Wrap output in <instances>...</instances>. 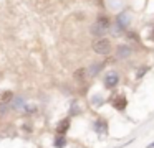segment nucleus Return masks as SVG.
<instances>
[{"instance_id": "nucleus-1", "label": "nucleus", "mask_w": 154, "mask_h": 148, "mask_svg": "<svg viewBox=\"0 0 154 148\" xmlns=\"http://www.w3.org/2000/svg\"><path fill=\"white\" fill-rule=\"evenodd\" d=\"M93 51L98 53V54H109L111 51V41L106 38H100V39H94L93 41Z\"/></svg>"}, {"instance_id": "nucleus-2", "label": "nucleus", "mask_w": 154, "mask_h": 148, "mask_svg": "<svg viewBox=\"0 0 154 148\" xmlns=\"http://www.w3.org/2000/svg\"><path fill=\"white\" fill-rule=\"evenodd\" d=\"M118 82H119L118 72H108V74L104 76V87L106 89H114L118 86Z\"/></svg>"}, {"instance_id": "nucleus-3", "label": "nucleus", "mask_w": 154, "mask_h": 148, "mask_svg": "<svg viewBox=\"0 0 154 148\" xmlns=\"http://www.w3.org/2000/svg\"><path fill=\"white\" fill-rule=\"evenodd\" d=\"M111 102H113V107L116 109V110H124L126 105H128V99L124 97V95H118V97H114Z\"/></svg>"}, {"instance_id": "nucleus-4", "label": "nucleus", "mask_w": 154, "mask_h": 148, "mask_svg": "<svg viewBox=\"0 0 154 148\" xmlns=\"http://www.w3.org/2000/svg\"><path fill=\"white\" fill-rule=\"evenodd\" d=\"M129 22H131V16H129V13H128V12L119 13V15H118V18H116V25H119L123 30H124V28H128Z\"/></svg>"}, {"instance_id": "nucleus-5", "label": "nucleus", "mask_w": 154, "mask_h": 148, "mask_svg": "<svg viewBox=\"0 0 154 148\" xmlns=\"http://www.w3.org/2000/svg\"><path fill=\"white\" fill-rule=\"evenodd\" d=\"M116 53H118V58H119V59H126V58H129V56H131L133 49H131L128 45H121V46H118Z\"/></svg>"}, {"instance_id": "nucleus-6", "label": "nucleus", "mask_w": 154, "mask_h": 148, "mask_svg": "<svg viewBox=\"0 0 154 148\" xmlns=\"http://www.w3.org/2000/svg\"><path fill=\"white\" fill-rule=\"evenodd\" d=\"M68 128H70V118H63V120H60L57 125V133L63 135V133H66Z\"/></svg>"}, {"instance_id": "nucleus-7", "label": "nucleus", "mask_w": 154, "mask_h": 148, "mask_svg": "<svg viewBox=\"0 0 154 148\" xmlns=\"http://www.w3.org/2000/svg\"><path fill=\"white\" fill-rule=\"evenodd\" d=\"M106 128H108L106 120H103V118H98L96 123H94V130H96L98 133H106Z\"/></svg>"}, {"instance_id": "nucleus-8", "label": "nucleus", "mask_w": 154, "mask_h": 148, "mask_svg": "<svg viewBox=\"0 0 154 148\" xmlns=\"http://www.w3.org/2000/svg\"><path fill=\"white\" fill-rule=\"evenodd\" d=\"M108 61H103V62H100V64H96V62H94V64H91V68L88 69V72H90V76H96L98 72L101 71V69L104 68V64H106Z\"/></svg>"}, {"instance_id": "nucleus-9", "label": "nucleus", "mask_w": 154, "mask_h": 148, "mask_svg": "<svg viewBox=\"0 0 154 148\" xmlns=\"http://www.w3.org/2000/svg\"><path fill=\"white\" fill-rule=\"evenodd\" d=\"M108 28H104V26H101V25H98V23H94L93 26H91V33H93L94 36H103L104 35V31H106Z\"/></svg>"}, {"instance_id": "nucleus-10", "label": "nucleus", "mask_w": 154, "mask_h": 148, "mask_svg": "<svg viewBox=\"0 0 154 148\" xmlns=\"http://www.w3.org/2000/svg\"><path fill=\"white\" fill-rule=\"evenodd\" d=\"M86 74H90V72L86 71V69H83V68H80V69H76V71H75V79H76V81H85V79H86Z\"/></svg>"}, {"instance_id": "nucleus-11", "label": "nucleus", "mask_w": 154, "mask_h": 148, "mask_svg": "<svg viewBox=\"0 0 154 148\" xmlns=\"http://www.w3.org/2000/svg\"><path fill=\"white\" fill-rule=\"evenodd\" d=\"M96 23H98V25H101V26H104V28H109V26H111V22H109L108 16H100V18L96 20Z\"/></svg>"}, {"instance_id": "nucleus-12", "label": "nucleus", "mask_w": 154, "mask_h": 148, "mask_svg": "<svg viewBox=\"0 0 154 148\" xmlns=\"http://www.w3.org/2000/svg\"><path fill=\"white\" fill-rule=\"evenodd\" d=\"M55 148H65V145H66V140H65V137H57L55 138Z\"/></svg>"}, {"instance_id": "nucleus-13", "label": "nucleus", "mask_w": 154, "mask_h": 148, "mask_svg": "<svg viewBox=\"0 0 154 148\" xmlns=\"http://www.w3.org/2000/svg\"><path fill=\"white\" fill-rule=\"evenodd\" d=\"M14 100V94H12L10 91H7V92H4V94H2V102H12Z\"/></svg>"}, {"instance_id": "nucleus-14", "label": "nucleus", "mask_w": 154, "mask_h": 148, "mask_svg": "<svg viewBox=\"0 0 154 148\" xmlns=\"http://www.w3.org/2000/svg\"><path fill=\"white\" fill-rule=\"evenodd\" d=\"M91 102H93L94 107H100V105L103 104V97H101V95H94V97L91 99Z\"/></svg>"}, {"instance_id": "nucleus-15", "label": "nucleus", "mask_w": 154, "mask_h": 148, "mask_svg": "<svg viewBox=\"0 0 154 148\" xmlns=\"http://www.w3.org/2000/svg\"><path fill=\"white\" fill-rule=\"evenodd\" d=\"M8 112V105H7V102H2V104H0V117H2V115H5Z\"/></svg>"}, {"instance_id": "nucleus-16", "label": "nucleus", "mask_w": 154, "mask_h": 148, "mask_svg": "<svg viewBox=\"0 0 154 148\" xmlns=\"http://www.w3.org/2000/svg\"><path fill=\"white\" fill-rule=\"evenodd\" d=\"M14 107L18 109V107H23V99L18 97V99H14Z\"/></svg>"}, {"instance_id": "nucleus-17", "label": "nucleus", "mask_w": 154, "mask_h": 148, "mask_svg": "<svg viewBox=\"0 0 154 148\" xmlns=\"http://www.w3.org/2000/svg\"><path fill=\"white\" fill-rule=\"evenodd\" d=\"M23 110H25V114H33V112L37 110V107H35V105H30V104H28V105H25Z\"/></svg>"}, {"instance_id": "nucleus-18", "label": "nucleus", "mask_w": 154, "mask_h": 148, "mask_svg": "<svg viewBox=\"0 0 154 148\" xmlns=\"http://www.w3.org/2000/svg\"><path fill=\"white\" fill-rule=\"evenodd\" d=\"M146 71H147V68H141L139 71L136 72V77H137V79H141V77H143V74H144Z\"/></svg>"}, {"instance_id": "nucleus-19", "label": "nucleus", "mask_w": 154, "mask_h": 148, "mask_svg": "<svg viewBox=\"0 0 154 148\" xmlns=\"http://www.w3.org/2000/svg\"><path fill=\"white\" fill-rule=\"evenodd\" d=\"M129 38H131V39H134V41H137V39H139V38L136 36V33H129Z\"/></svg>"}, {"instance_id": "nucleus-20", "label": "nucleus", "mask_w": 154, "mask_h": 148, "mask_svg": "<svg viewBox=\"0 0 154 148\" xmlns=\"http://www.w3.org/2000/svg\"><path fill=\"white\" fill-rule=\"evenodd\" d=\"M146 148H154V141H152V143H151V145H147Z\"/></svg>"}, {"instance_id": "nucleus-21", "label": "nucleus", "mask_w": 154, "mask_h": 148, "mask_svg": "<svg viewBox=\"0 0 154 148\" xmlns=\"http://www.w3.org/2000/svg\"><path fill=\"white\" fill-rule=\"evenodd\" d=\"M151 39H154V28H152V31H151Z\"/></svg>"}]
</instances>
